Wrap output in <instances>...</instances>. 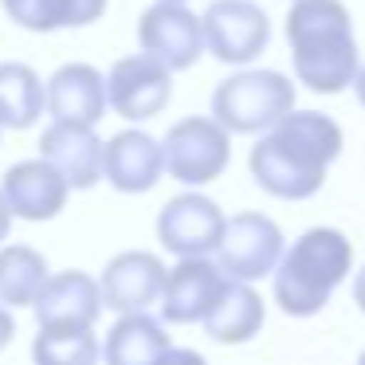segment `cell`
Segmentation results:
<instances>
[{"label": "cell", "mask_w": 365, "mask_h": 365, "mask_svg": "<svg viewBox=\"0 0 365 365\" xmlns=\"http://www.w3.org/2000/svg\"><path fill=\"white\" fill-rule=\"evenodd\" d=\"M346 134L322 110H299L275 122L267 134H259L255 150L247 153L255 185L279 200H310L326 185L330 165L341 158Z\"/></svg>", "instance_id": "obj_1"}, {"label": "cell", "mask_w": 365, "mask_h": 365, "mask_svg": "<svg viewBox=\"0 0 365 365\" xmlns=\"http://www.w3.org/2000/svg\"><path fill=\"white\" fill-rule=\"evenodd\" d=\"M287 48L294 79L314 95H341L361 71L354 16L341 0H291Z\"/></svg>", "instance_id": "obj_2"}, {"label": "cell", "mask_w": 365, "mask_h": 365, "mask_svg": "<svg viewBox=\"0 0 365 365\" xmlns=\"http://www.w3.org/2000/svg\"><path fill=\"white\" fill-rule=\"evenodd\" d=\"M354 271V244L338 228H310L283 252L275 275V302L287 318H314Z\"/></svg>", "instance_id": "obj_3"}, {"label": "cell", "mask_w": 365, "mask_h": 365, "mask_svg": "<svg viewBox=\"0 0 365 365\" xmlns=\"http://www.w3.org/2000/svg\"><path fill=\"white\" fill-rule=\"evenodd\" d=\"M294 110V83L283 71L252 67L236 71L212 91V114L232 134H267L283 114Z\"/></svg>", "instance_id": "obj_4"}, {"label": "cell", "mask_w": 365, "mask_h": 365, "mask_svg": "<svg viewBox=\"0 0 365 365\" xmlns=\"http://www.w3.org/2000/svg\"><path fill=\"white\" fill-rule=\"evenodd\" d=\"M165 173L173 181L200 189L216 181L232 161V130L220 118H181L165 134Z\"/></svg>", "instance_id": "obj_5"}, {"label": "cell", "mask_w": 365, "mask_h": 365, "mask_svg": "<svg viewBox=\"0 0 365 365\" xmlns=\"http://www.w3.org/2000/svg\"><path fill=\"white\" fill-rule=\"evenodd\" d=\"M283 252H287L283 228H279L271 216L236 212V216H228V224H224L220 247H216V263H220L232 279L255 283V279L275 275Z\"/></svg>", "instance_id": "obj_6"}, {"label": "cell", "mask_w": 365, "mask_h": 365, "mask_svg": "<svg viewBox=\"0 0 365 365\" xmlns=\"http://www.w3.org/2000/svg\"><path fill=\"white\" fill-rule=\"evenodd\" d=\"M205 43L220 63L247 67L271 43V20L255 0H212L205 9Z\"/></svg>", "instance_id": "obj_7"}, {"label": "cell", "mask_w": 365, "mask_h": 365, "mask_svg": "<svg viewBox=\"0 0 365 365\" xmlns=\"http://www.w3.org/2000/svg\"><path fill=\"white\" fill-rule=\"evenodd\" d=\"M138 43L142 51L158 56L173 71H189L205 56V20L185 0H158L138 20Z\"/></svg>", "instance_id": "obj_8"}, {"label": "cell", "mask_w": 365, "mask_h": 365, "mask_svg": "<svg viewBox=\"0 0 365 365\" xmlns=\"http://www.w3.org/2000/svg\"><path fill=\"white\" fill-rule=\"evenodd\" d=\"M106 95L118 118L126 122H145L158 118L173 98V67H165L158 56H122L106 75Z\"/></svg>", "instance_id": "obj_9"}, {"label": "cell", "mask_w": 365, "mask_h": 365, "mask_svg": "<svg viewBox=\"0 0 365 365\" xmlns=\"http://www.w3.org/2000/svg\"><path fill=\"white\" fill-rule=\"evenodd\" d=\"M228 216L205 192H181L158 212V240L173 255H212Z\"/></svg>", "instance_id": "obj_10"}, {"label": "cell", "mask_w": 365, "mask_h": 365, "mask_svg": "<svg viewBox=\"0 0 365 365\" xmlns=\"http://www.w3.org/2000/svg\"><path fill=\"white\" fill-rule=\"evenodd\" d=\"M228 271L212 263L208 255H181L165 279V294H161V318L173 326L205 322L208 310L216 307L220 291L228 287Z\"/></svg>", "instance_id": "obj_11"}, {"label": "cell", "mask_w": 365, "mask_h": 365, "mask_svg": "<svg viewBox=\"0 0 365 365\" xmlns=\"http://www.w3.org/2000/svg\"><path fill=\"white\" fill-rule=\"evenodd\" d=\"M40 153L71 181V189H95L106 177V142L87 122L56 118L40 138Z\"/></svg>", "instance_id": "obj_12"}, {"label": "cell", "mask_w": 365, "mask_h": 365, "mask_svg": "<svg viewBox=\"0 0 365 365\" xmlns=\"http://www.w3.org/2000/svg\"><path fill=\"white\" fill-rule=\"evenodd\" d=\"M103 307V283H95L83 271H59L36 299V318L43 330H91Z\"/></svg>", "instance_id": "obj_13"}, {"label": "cell", "mask_w": 365, "mask_h": 365, "mask_svg": "<svg viewBox=\"0 0 365 365\" xmlns=\"http://www.w3.org/2000/svg\"><path fill=\"white\" fill-rule=\"evenodd\" d=\"M165 279H169V271L153 252H122L103 271V299L118 314L150 310L165 294Z\"/></svg>", "instance_id": "obj_14"}, {"label": "cell", "mask_w": 365, "mask_h": 365, "mask_svg": "<svg viewBox=\"0 0 365 365\" xmlns=\"http://www.w3.org/2000/svg\"><path fill=\"white\" fill-rule=\"evenodd\" d=\"M67 192H71V181L48 158L20 161L4 173V197H9L12 212L24 220H51L56 212H63Z\"/></svg>", "instance_id": "obj_15"}, {"label": "cell", "mask_w": 365, "mask_h": 365, "mask_svg": "<svg viewBox=\"0 0 365 365\" xmlns=\"http://www.w3.org/2000/svg\"><path fill=\"white\" fill-rule=\"evenodd\" d=\"M165 173V145L145 130H122L106 142V181L118 192H150Z\"/></svg>", "instance_id": "obj_16"}, {"label": "cell", "mask_w": 365, "mask_h": 365, "mask_svg": "<svg viewBox=\"0 0 365 365\" xmlns=\"http://www.w3.org/2000/svg\"><path fill=\"white\" fill-rule=\"evenodd\" d=\"M48 106H51L56 118L95 126V122L106 114V106H110L103 71H95L91 63L59 67V71L51 75V83H48Z\"/></svg>", "instance_id": "obj_17"}, {"label": "cell", "mask_w": 365, "mask_h": 365, "mask_svg": "<svg viewBox=\"0 0 365 365\" xmlns=\"http://www.w3.org/2000/svg\"><path fill=\"white\" fill-rule=\"evenodd\" d=\"M263 318H267V307H263L259 291L247 279H228L216 307L208 310L205 330L220 346H244V341H252L263 330Z\"/></svg>", "instance_id": "obj_18"}, {"label": "cell", "mask_w": 365, "mask_h": 365, "mask_svg": "<svg viewBox=\"0 0 365 365\" xmlns=\"http://www.w3.org/2000/svg\"><path fill=\"white\" fill-rule=\"evenodd\" d=\"M169 354V334L145 310H130L106 334L103 357L110 365H158Z\"/></svg>", "instance_id": "obj_19"}, {"label": "cell", "mask_w": 365, "mask_h": 365, "mask_svg": "<svg viewBox=\"0 0 365 365\" xmlns=\"http://www.w3.org/2000/svg\"><path fill=\"white\" fill-rule=\"evenodd\" d=\"M48 106V87L28 63H0V126L28 130Z\"/></svg>", "instance_id": "obj_20"}, {"label": "cell", "mask_w": 365, "mask_h": 365, "mask_svg": "<svg viewBox=\"0 0 365 365\" xmlns=\"http://www.w3.org/2000/svg\"><path fill=\"white\" fill-rule=\"evenodd\" d=\"M4 12L28 32L95 24L106 12V0H4Z\"/></svg>", "instance_id": "obj_21"}, {"label": "cell", "mask_w": 365, "mask_h": 365, "mask_svg": "<svg viewBox=\"0 0 365 365\" xmlns=\"http://www.w3.org/2000/svg\"><path fill=\"white\" fill-rule=\"evenodd\" d=\"M48 279V259L36 247H0V302L36 307Z\"/></svg>", "instance_id": "obj_22"}, {"label": "cell", "mask_w": 365, "mask_h": 365, "mask_svg": "<svg viewBox=\"0 0 365 365\" xmlns=\"http://www.w3.org/2000/svg\"><path fill=\"white\" fill-rule=\"evenodd\" d=\"M32 357L40 365H91L95 357H103V349L91 330H43L40 326Z\"/></svg>", "instance_id": "obj_23"}, {"label": "cell", "mask_w": 365, "mask_h": 365, "mask_svg": "<svg viewBox=\"0 0 365 365\" xmlns=\"http://www.w3.org/2000/svg\"><path fill=\"white\" fill-rule=\"evenodd\" d=\"M12 205H9V197H4V189H0V240L9 236V228H12Z\"/></svg>", "instance_id": "obj_24"}, {"label": "cell", "mask_w": 365, "mask_h": 365, "mask_svg": "<svg viewBox=\"0 0 365 365\" xmlns=\"http://www.w3.org/2000/svg\"><path fill=\"white\" fill-rule=\"evenodd\" d=\"M12 334H16V322H12V314L9 310H0V349L12 341Z\"/></svg>", "instance_id": "obj_25"}, {"label": "cell", "mask_w": 365, "mask_h": 365, "mask_svg": "<svg viewBox=\"0 0 365 365\" xmlns=\"http://www.w3.org/2000/svg\"><path fill=\"white\" fill-rule=\"evenodd\" d=\"M354 302H357V310L365 314V267L354 275Z\"/></svg>", "instance_id": "obj_26"}, {"label": "cell", "mask_w": 365, "mask_h": 365, "mask_svg": "<svg viewBox=\"0 0 365 365\" xmlns=\"http://www.w3.org/2000/svg\"><path fill=\"white\" fill-rule=\"evenodd\" d=\"M354 95H357V103L365 106V63H361V71H357V79H354Z\"/></svg>", "instance_id": "obj_27"}, {"label": "cell", "mask_w": 365, "mask_h": 365, "mask_svg": "<svg viewBox=\"0 0 365 365\" xmlns=\"http://www.w3.org/2000/svg\"><path fill=\"white\" fill-rule=\"evenodd\" d=\"M361 357H365V354H361Z\"/></svg>", "instance_id": "obj_28"}]
</instances>
